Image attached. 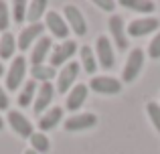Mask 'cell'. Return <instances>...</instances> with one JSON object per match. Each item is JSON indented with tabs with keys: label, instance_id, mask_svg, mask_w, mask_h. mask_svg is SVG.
Returning <instances> with one entry per match:
<instances>
[{
	"label": "cell",
	"instance_id": "cell-1",
	"mask_svg": "<svg viewBox=\"0 0 160 154\" xmlns=\"http://www.w3.org/2000/svg\"><path fill=\"white\" fill-rule=\"evenodd\" d=\"M24 75H27V59L20 55V57H16V59H12V65H10L8 75H6V87L10 91L18 89Z\"/></svg>",
	"mask_w": 160,
	"mask_h": 154
},
{
	"label": "cell",
	"instance_id": "cell-2",
	"mask_svg": "<svg viewBox=\"0 0 160 154\" xmlns=\"http://www.w3.org/2000/svg\"><path fill=\"white\" fill-rule=\"evenodd\" d=\"M142 65H144V51L142 49H134L130 53L128 61H126V67H124V73H122V79L126 83L134 81L138 77V73L142 71Z\"/></svg>",
	"mask_w": 160,
	"mask_h": 154
},
{
	"label": "cell",
	"instance_id": "cell-3",
	"mask_svg": "<svg viewBox=\"0 0 160 154\" xmlns=\"http://www.w3.org/2000/svg\"><path fill=\"white\" fill-rule=\"evenodd\" d=\"M89 87L95 91V93L102 95H116L122 91V81L113 77H93L89 83Z\"/></svg>",
	"mask_w": 160,
	"mask_h": 154
},
{
	"label": "cell",
	"instance_id": "cell-4",
	"mask_svg": "<svg viewBox=\"0 0 160 154\" xmlns=\"http://www.w3.org/2000/svg\"><path fill=\"white\" fill-rule=\"evenodd\" d=\"M8 124H10V128L16 132L18 136H22V138H31L35 132H32V124L28 122L27 116H22L20 112H8Z\"/></svg>",
	"mask_w": 160,
	"mask_h": 154
},
{
	"label": "cell",
	"instance_id": "cell-5",
	"mask_svg": "<svg viewBox=\"0 0 160 154\" xmlns=\"http://www.w3.org/2000/svg\"><path fill=\"white\" fill-rule=\"evenodd\" d=\"M98 124V116L95 114H77L65 120V130L67 132H79V130H89Z\"/></svg>",
	"mask_w": 160,
	"mask_h": 154
},
{
	"label": "cell",
	"instance_id": "cell-6",
	"mask_svg": "<svg viewBox=\"0 0 160 154\" xmlns=\"http://www.w3.org/2000/svg\"><path fill=\"white\" fill-rule=\"evenodd\" d=\"M77 73H79V65L75 63V61L67 63L65 67L61 69V73L57 75V89L61 91V93L69 91V87L73 85L75 79H77Z\"/></svg>",
	"mask_w": 160,
	"mask_h": 154
},
{
	"label": "cell",
	"instance_id": "cell-7",
	"mask_svg": "<svg viewBox=\"0 0 160 154\" xmlns=\"http://www.w3.org/2000/svg\"><path fill=\"white\" fill-rule=\"evenodd\" d=\"M63 10H65V18H67V22H69V27L73 28V32L77 37H83L87 32V27H85V18H83V14L79 12V8L73 6V4H67Z\"/></svg>",
	"mask_w": 160,
	"mask_h": 154
},
{
	"label": "cell",
	"instance_id": "cell-8",
	"mask_svg": "<svg viewBox=\"0 0 160 154\" xmlns=\"http://www.w3.org/2000/svg\"><path fill=\"white\" fill-rule=\"evenodd\" d=\"M95 49H98L99 65L103 69H112L116 65V59H113V49H112V43H109L108 37H99L98 43H95Z\"/></svg>",
	"mask_w": 160,
	"mask_h": 154
},
{
	"label": "cell",
	"instance_id": "cell-9",
	"mask_svg": "<svg viewBox=\"0 0 160 154\" xmlns=\"http://www.w3.org/2000/svg\"><path fill=\"white\" fill-rule=\"evenodd\" d=\"M75 51H77V45L73 43V41H65V43H61L59 47H55L53 55H51V67H59V65H63L67 59H71V57L75 55Z\"/></svg>",
	"mask_w": 160,
	"mask_h": 154
},
{
	"label": "cell",
	"instance_id": "cell-10",
	"mask_svg": "<svg viewBox=\"0 0 160 154\" xmlns=\"http://www.w3.org/2000/svg\"><path fill=\"white\" fill-rule=\"evenodd\" d=\"M160 27L158 18H140V20H132L128 27V35L130 37H144L148 32H154Z\"/></svg>",
	"mask_w": 160,
	"mask_h": 154
},
{
	"label": "cell",
	"instance_id": "cell-11",
	"mask_svg": "<svg viewBox=\"0 0 160 154\" xmlns=\"http://www.w3.org/2000/svg\"><path fill=\"white\" fill-rule=\"evenodd\" d=\"M43 31H45V24H41V22L27 27L22 32H20V37H18V49H20V51H27L37 39H41Z\"/></svg>",
	"mask_w": 160,
	"mask_h": 154
},
{
	"label": "cell",
	"instance_id": "cell-12",
	"mask_svg": "<svg viewBox=\"0 0 160 154\" xmlns=\"http://www.w3.org/2000/svg\"><path fill=\"white\" fill-rule=\"evenodd\" d=\"M47 27L53 32V37H57V39H67V35H69V27L61 18L59 12H53V10L47 12Z\"/></svg>",
	"mask_w": 160,
	"mask_h": 154
},
{
	"label": "cell",
	"instance_id": "cell-13",
	"mask_svg": "<svg viewBox=\"0 0 160 154\" xmlns=\"http://www.w3.org/2000/svg\"><path fill=\"white\" fill-rule=\"evenodd\" d=\"M109 31H112V37H113V41H116L118 49H120V51H126L128 41H126V27H124L122 16H112V18H109Z\"/></svg>",
	"mask_w": 160,
	"mask_h": 154
},
{
	"label": "cell",
	"instance_id": "cell-14",
	"mask_svg": "<svg viewBox=\"0 0 160 154\" xmlns=\"http://www.w3.org/2000/svg\"><path fill=\"white\" fill-rule=\"evenodd\" d=\"M51 45H53V41L49 39V37H41V39L37 41V45L32 47V53H31L32 67H35V65H43V61L47 59L49 51H51Z\"/></svg>",
	"mask_w": 160,
	"mask_h": 154
},
{
	"label": "cell",
	"instance_id": "cell-15",
	"mask_svg": "<svg viewBox=\"0 0 160 154\" xmlns=\"http://www.w3.org/2000/svg\"><path fill=\"white\" fill-rule=\"evenodd\" d=\"M53 93H55V87L51 83H43L37 91V99H35V114H43V110L53 102Z\"/></svg>",
	"mask_w": 160,
	"mask_h": 154
},
{
	"label": "cell",
	"instance_id": "cell-16",
	"mask_svg": "<svg viewBox=\"0 0 160 154\" xmlns=\"http://www.w3.org/2000/svg\"><path fill=\"white\" fill-rule=\"evenodd\" d=\"M85 99H87V85L79 83V85H75L73 89L69 91V95H67V110L77 112L79 107L85 103Z\"/></svg>",
	"mask_w": 160,
	"mask_h": 154
},
{
	"label": "cell",
	"instance_id": "cell-17",
	"mask_svg": "<svg viewBox=\"0 0 160 154\" xmlns=\"http://www.w3.org/2000/svg\"><path fill=\"white\" fill-rule=\"evenodd\" d=\"M61 118H63V110H61V107H51L49 112H45V116H41L39 128H41L43 132L53 130V128L57 126L59 122H61Z\"/></svg>",
	"mask_w": 160,
	"mask_h": 154
},
{
	"label": "cell",
	"instance_id": "cell-18",
	"mask_svg": "<svg viewBox=\"0 0 160 154\" xmlns=\"http://www.w3.org/2000/svg\"><path fill=\"white\" fill-rule=\"evenodd\" d=\"M16 47H18V43H16L14 35L12 32H4L0 37V59H10L14 55Z\"/></svg>",
	"mask_w": 160,
	"mask_h": 154
},
{
	"label": "cell",
	"instance_id": "cell-19",
	"mask_svg": "<svg viewBox=\"0 0 160 154\" xmlns=\"http://www.w3.org/2000/svg\"><path fill=\"white\" fill-rule=\"evenodd\" d=\"M35 93H37V81H35V79H31V81L24 83L22 91H20V95H18V106H20V107L31 106V103H32V97H35Z\"/></svg>",
	"mask_w": 160,
	"mask_h": 154
},
{
	"label": "cell",
	"instance_id": "cell-20",
	"mask_svg": "<svg viewBox=\"0 0 160 154\" xmlns=\"http://www.w3.org/2000/svg\"><path fill=\"white\" fill-rule=\"evenodd\" d=\"M45 10H47V2H45V0H35V2L28 4L27 18L31 20L32 24H37V22H39V18L45 14Z\"/></svg>",
	"mask_w": 160,
	"mask_h": 154
},
{
	"label": "cell",
	"instance_id": "cell-21",
	"mask_svg": "<svg viewBox=\"0 0 160 154\" xmlns=\"http://www.w3.org/2000/svg\"><path fill=\"white\" fill-rule=\"evenodd\" d=\"M31 75L35 77V81L39 79V81H43V83H51V79L55 77V69L51 65H35V67L31 69Z\"/></svg>",
	"mask_w": 160,
	"mask_h": 154
},
{
	"label": "cell",
	"instance_id": "cell-22",
	"mask_svg": "<svg viewBox=\"0 0 160 154\" xmlns=\"http://www.w3.org/2000/svg\"><path fill=\"white\" fill-rule=\"evenodd\" d=\"M122 6L130 8L134 12H152L154 10V2H148V0H122Z\"/></svg>",
	"mask_w": 160,
	"mask_h": 154
},
{
	"label": "cell",
	"instance_id": "cell-23",
	"mask_svg": "<svg viewBox=\"0 0 160 154\" xmlns=\"http://www.w3.org/2000/svg\"><path fill=\"white\" fill-rule=\"evenodd\" d=\"M81 63H83V69H85L89 75L95 73V69H98V61H95V57H93L91 47H83L81 49Z\"/></svg>",
	"mask_w": 160,
	"mask_h": 154
},
{
	"label": "cell",
	"instance_id": "cell-24",
	"mask_svg": "<svg viewBox=\"0 0 160 154\" xmlns=\"http://www.w3.org/2000/svg\"><path fill=\"white\" fill-rule=\"evenodd\" d=\"M31 146L37 154H43V152H49L51 144H49V138L43 134V132H37V134L31 136Z\"/></svg>",
	"mask_w": 160,
	"mask_h": 154
},
{
	"label": "cell",
	"instance_id": "cell-25",
	"mask_svg": "<svg viewBox=\"0 0 160 154\" xmlns=\"http://www.w3.org/2000/svg\"><path fill=\"white\" fill-rule=\"evenodd\" d=\"M12 14H14V22H22L24 18H27V10H28V4L24 2V0H16L14 4H12Z\"/></svg>",
	"mask_w": 160,
	"mask_h": 154
},
{
	"label": "cell",
	"instance_id": "cell-26",
	"mask_svg": "<svg viewBox=\"0 0 160 154\" xmlns=\"http://www.w3.org/2000/svg\"><path fill=\"white\" fill-rule=\"evenodd\" d=\"M146 110H148V116H150V120H152L154 128H156L158 134H160V107H158V103L156 102H150L148 106H146Z\"/></svg>",
	"mask_w": 160,
	"mask_h": 154
},
{
	"label": "cell",
	"instance_id": "cell-27",
	"mask_svg": "<svg viewBox=\"0 0 160 154\" xmlns=\"http://www.w3.org/2000/svg\"><path fill=\"white\" fill-rule=\"evenodd\" d=\"M148 55L152 59H160V32L150 41V47H148Z\"/></svg>",
	"mask_w": 160,
	"mask_h": 154
},
{
	"label": "cell",
	"instance_id": "cell-28",
	"mask_svg": "<svg viewBox=\"0 0 160 154\" xmlns=\"http://www.w3.org/2000/svg\"><path fill=\"white\" fill-rule=\"evenodd\" d=\"M8 22H10V18H8V4L0 2V31H6Z\"/></svg>",
	"mask_w": 160,
	"mask_h": 154
},
{
	"label": "cell",
	"instance_id": "cell-29",
	"mask_svg": "<svg viewBox=\"0 0 160 154\" xmlns=\"http://www.w3.org/2000/svg\"><path fill=\"white\" fill-rule=\"evenodd\" d=\"M10 106V99H8V93L0 87V110H6V107Z\"/></svg>",
	"mask_w": 160,
	"mask_h": 154
},
{
	"label": "cell",
	"instance_id": "cell-30",
	"mask_svg": "<svg viewBox=\"0 0 160 154\" xmlns=\"http://www.w3.org/2000/svg\"><path fill=\"white\" fill-rule=\"evenodd\" d=\"M95 4H98L99 8H103V10H113V6H116V2H112V0H109V2L108 0H98Z\"/></svg>",
	"mask_w": 160,
	"mask_h": 154
},
{
	"label": "cell",
	"instance_id": "cell-31",
	"mask_svg": "<svg viewBox=\"0 0 160 154\" xmlns=\"http://www.w3.org/2000/svg\"><path fill=\"white\" fill-rule=\"evenodd\" d=\"M4 73V65H2V61H0V75Z\"/></svg>",
	"mask_w": 160,
	"mask_h": 154
},
{
	"label": "cell",
	"instance_id": "cell-32",
	"mask_svg": "<svg viewBox=\"0 0 160 154\" xmlns=\"http://www.w3.org/2000/svg\"><path fill=\"white\" fill-rule=\"evenodd\" d=\"M24 154H37V152H35V150H32V148H31V150H27Z\"/></svg>",
	"mask_w": 160,
	"mask_h": 154
},
{
	"label": "cell",
	"instance_id": "cell-33",
	"mask_svg": "<svg viewBox=\"0 0 160 154\" xmlns=\"http://www.w3.org/2000/svg\"><path fill=\"white\" fill-rule=\"evenodd\" d=\"M2 128H4V120L0 118V130H2Z\"/></svg>",
	"mask_w": 160,
	"mask_h": 154
}]
</instances>
